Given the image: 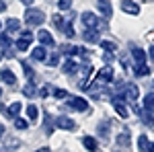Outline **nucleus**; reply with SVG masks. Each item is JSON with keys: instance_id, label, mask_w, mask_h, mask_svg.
<instances>
[{"instance_id": "obj_1", "label": "nucleus", "mask_w": 154, "mask_h": 152, "mask_svg": "<svg viewBox=\"0 0 154 152\" xmlns=\"http://www.w3.org/2000/svg\"><path fill=\"white\" fill-rule=\"evenodd\" d=\"M43 21H45V14H43V11L29 8V11L25 12V23L29 25V27H39V25H43Z\"/></svg>"}, {"instance_id": "obj_2", "label": "nucleus", "mask_w": 154, "mask_h": 152, "mask_svg": "<svg viewBox=\"0 0 154 152\" xmlns=\"http://www.w3.org/2000/svg\"><path fill=\"white\" fill-rule=\"evenodd\" d=\"M80 19H82V23L86 25V29H101V23H99V19H97L95 12L86 11L80 14Z\"/></svg>"}, {"instance_id": "obj_3", "label": "nucleus", "mask_w": 154, "mask_h": 152, "mask_svg": "<svg viewBox=\"0 0 154 152\" xmlns=\"http://www.w3.org/2000/svg\"><path fill=\"white\" fill-rule=\"evenodd\" d=\"M123 101H125V97H123V95H117V97H113V107H115V111H117L119 115L125 119V117L130 115V113H128V107H125V103H123Z\"/></svg>"}, {"instance_id": "obj_4", "label": "nucleus", "mask_w": 154, "mask_h": 152, "mask_svg": "<svg viewBox=\"0 0 154 152\" xmlns=\"http://www.w3.org/2000/svg\"><path fill=\"white\" fill-rule=\"evenodd\" d=\"M68 107L70 109H74V111H88L91 107H88V103L84 101L82 97H72L70 101H68Z\"/></svg>"}, {"instance_id": "obj_5", "label": "nucleus", "mask_w": 154, "mask_h": 152, "mask_svg": "<svg viewBox=\"0 0 154 152\" xmlns=\"http://www.w3.org/2000/svg\"><path fill=\"white\" fill-rule=\"evenodd\" d=\"M54 126H58V128L62 129H76V121L74 119H70V117H56L54 119Z\"/></svg>"}, {"instance_id": "obj_6", "label": "nucleus", "mask_w": 154, "mask_h": 152, "mask_svg": "<svg viewBox=\"0 0 154 152\" xmlns=\"http://www.w3.org/2000/svg\"><path fill=\"white\" fill-rule=\"evenodd\" d=\"M31 39H33L31 31H25L23 35L19 37V41H17L14 45H17V49H19V51H27V49H29V43H31Z\"/></svg>"}, {"instance_id": "obj_7", "label": "nucleus", "mask_w": 154, "mask_h": 152, "mask_svg": "<svg viewBox=\"0 0 154 152\" xmlns=\"http://www.w3.org/2000/svg\"><path fill=\"white\" fill-rule=\"evenodd\" d=\"M123 91H125V93H123V97H125L128 101H136V99H138V93H140L138 84H134V82H128Z\"/></svg>"}, {"instance_id": "obj_8", "label": "nucleus", "mask_w": 154, "mask_h": 152, "mask_svg": "<svg viewBox=\"0 0 154 152\" xmlns=\"http://www.w3.org/2000/svg\"><path fill=\"white\" fill-rule=\"evenodd\" d=\"M121 11H125L128 14H138L140 12V4L134 0H121Z\"/></svg>"}, {"instance_id": "obj_9", "label": "nucleus", "mask_w": 154, "mask_h": 152, "mask_svg": "<svg viewBox=\"0 0 154 152\" xmlns=\"http://www.w3.org/2000/svg\"><path fill=\"white\" fill-rule=\"evenodd\" d=\"M19 111H21V103H19V101H14V103H12L8 109H6L4 105L0 107V113H2V115H6V117H14V115H19Z\"/></svg>"}, {"instance_id": "obj_10", "label": "nucleus", "mask_w": 154, "mask_h": 152, "mask_svg": "<svg viewBox=\"0 0 154 152\" xmlns=\"http://www.w3.org/2000/svg\"><path fill=\"white\" fill-rule=\"evenodd\" d=\"M37 39H39V43H41V45H45V47L54 45V37H51V33H49V31H45V29H39Z\"/></svg>"}, {"instance_id": "obj_11", "label": "nucleus", "mask_w": 154, "mask_h": 152, "mask_svg": "<svg viewBox=\"0 0 154 152\" xmlns=\"http://www.w3.org/2000/svg\"><path fill=\"white\" fill-rule=\"evenodd\" d=\"M45 58H48V54H45V45L33 47V51H31V60H33V62H43Z\"/></svg>"}, {"instance_id": "obj_12", "label": "nucleus", "mask_w": 154, "mask_h": 152, "mask_svg": "<svg viewBox=\"0 0 154 152\" xmlns=\"http://www.w3.org/2000/svg\"><path fill=\"white\" fill-rule=\"evenodd\" d=\"M131 56H134V60H136L138 66H140V64H146V51H144L142 47L131 45Z\"/></svg>"}, {"instance_id": "obj_13", "label": "nucleus", "mask_w": 154, "mask_h": 152, "mask_svg": "<svg viewBox=\"0 0 154 152\" xmlns=\"http://www.w3.org/2000/svg\"><path fill=\"white\" fill-rule=\"evenodd\" d=\"M97 6H99V11H101V14H103L105 19L111 17V12H113V11H111V2H109V0H99Z\"/></svg>"}, {"instance_id": "obj_14", "label": "nucleus", "mask_w": 154, "mask_h": 152, "mask_svg": "<svg viewBox=\"0 0 154 152\" xmlns=\"http://www.w3.org/2000/svg\"><path fill=\"white\" fill-rule=\"evenodd\" d=\"M0 78H2V82H4V84H8V86H12V84L17 82L14 74H12V70H6V68L0 72Z\"/></svg>"}, {"instance_id": "obj_15", "label": "nucleus", "mask_w": 154, "mask_h": 152, "mask_svg": "<svg viewBox=\"0 0 154 152\" xmlns=\"http://www.w3.org/2000/svg\"><path fill=\"white\" fill-rule=\"evenodd\" d=\"M84 39H86L88 43L99 41V29H86V31H84Z\"/></svg>"}, {"instance_id": "obj_16", "label": "nucleus", "mask_w": 154, "mask_h": 152, "mask_svg": "<svg viewBox=\"0 0 154 152\" xmlns=\"http://www.w3.org/2000/svg\"><path fill=\"white\" fill-rule=\"evenodd\" d=\"M99 80H103V82H111L113 80V70L107 66V68H103V70L99 72Z\"/></svg>"}, {"instance_id": "obj_17", "label": "nucleus", "mask_w": 154, "mask_h": 152, "mask_svg": "<svg viewBox=\"0 0 154 152\" xmlns=\"http://www.w3.org/2000/svg\"><path fill=\"white\" fill-rule=\"evenodd\" d=\"M150 144H152V142L148 140L144 134H142V136H138V148H140L142 152H148V150H150Z\"/></svg>"}, {"instance_id": "obj_18", "label": "nucleus", "mask_w": 154, "mask_h": 152, "mask_svg": "<svg viewBox=\"0 0 154 152\" xmlns=\"http://www.w3.org/2000/svg\"><path fill=\"white\" fill-rule=\"evenodd\" d=\"M82 144H84V148H86V150L97 152V140H95V138H88V136H84V138H82Z\"/></svg>"}, {"instance_id": "obj_19", "label": "nucleus", "mask_w": 154, "mask_h": 152, "mask_svg": "<svg viewBox=\"0 0 154 152\" xmlns=\"http://www.w3.org/2000/svg\"><path fill=\"white\" fill-rule=\"evenodd\" d=\"M23 95H25V97H29V99L37 95V93H35V84H33V80H29V82L23 86Z\"/></svg>"}, {"instance_id": "obj_20", "label": "nucleus", "mask_w": 154, "mask_h": 152, "mask_svg": "<svg viewBox=\"0 0 154 152\" xmlns=\"http://www.w3.org/2000/svg\"><path fill=\"white\" fill-rule=\"evenodd\" d=\"M76 70H78V64H76L72 58L66 60V64H64V72H66V74H74Z\"/></svg>"}, {"instance_id": "obj_21", "label": "nucleus", "mask_w": 154, "mask_h": 152, "mask_svg": "<svg viewBox=\"0 0 154 152\" xmlns=\"http://www.w3.org/2000/svg\"><path fill=\"white\" fill-rule=\"evenodd\" d=\"M144 109H146V111H152V113H154V93L146 95V99H144Z\"/></svg>"}, {"instance_id": "obj_22", "label": "nucleus", "mask_w": 154, "mask_h": 152, "mask_svg": "<svg viewBox=\"0 0 154 152\" xmlns=\"http://www.w3.org/2000/svg\"><path fill=\"white\" fill-rule=\"evenodd\" d=\"M62 54H66V56H76V54H80V47H76V45H64L62 47Z\"/></svg>"}, {"instance_id": "obj_23", "label": "nucleus", "mask_w": 154, "mask_h": 152, "mask_svg": "<svg viewBox=\"0 0 154 152\" xmlns=\"http://www.w3.org/2000/svg\"><path fill=\"white\" fill-rule=\"evenodd\" d=\"M6 29H8V31H19V29H21V21H19V19H8V21H6Z\"/></svg>"}, {"instance_id": "obj_24", "label": "nucleus", "mask_w": 154, "mask_h": 152, "mask_svg": "<svg viewBox=\"0 0 154 152\" xmlns=\"http://www.w3.org/2000/svg\"><path fill=\"white\" fill-rule=\"evenodd\" d=\"M27 117H29V119H37V117H39V109H37V105L31 103V105L27 107Z\"/></svg>"}, {"instance_id": "obj_25", "label": "nucleus", "mask_w": 154, "mask_h": 152, "mask_svg": "<svg viewBox=\"0 0 154 152\" xmlns=\"http://www.w3.org/2000/svg\"><path fill=\"white\" fill-rule=\"evenodd\" d=\"M150 74V68L146 66V64H140V66H136V76H148Z\"/></svg>"}, {"instance_id": "obj_26", "label": "nucleus", "mask_w": 154, "mask_h": 152, "mask_svg": "<svg viewBox=\"0 0 154 152\" xmlns=\"http://www.w3.org/2000/svg\"><path fill=\"white\" fill-rule=\"evenodd\" d=\"M21 66H23V70H25V74H27V78H29V80H33V76H35L33 68H31V66H29L27 62H23V60H21Z\"/></svg>"}, {"instance_id": "obj_27", "label": "nucleus", "mask_w": 154, "mask_h": 152, "mask_svg": "<svg viewBox=\"0 0 154 152\" xmlns=\"http://www.w3.org/2000/svg\"><path fill=\"white\" fill-rule=\"evenodd\" d=\"M117 142H119V144H123V146H128V144H130V129H128V128L123 129V136H121V134H119Z\"/></svg>"}, {"instance_id": "obj_28", "label": "nucleus", "mask_w": 154, "mask_h": 152, "mask_svg": "<svg viewBox=\"0 0 154 152\" xmlns=\"http://www.w3.org/2000/svg\"><path fill=\"white\" fill-rule=\"evenodd\" d=\"M99 45L103 47V49H107V51H115V49H117L113 41H105V39H103V41H99Z\"/></svg>"}, {"instance_id": "obj_29", "label": "nucleus", "mask_w": 154, "mask_h": 152, "mask_svg": "<svg viewBox=\"0 0 154 152\" xmlns=\"http://www.w3.org/2000/svg\"><path fill=\"white\" fill-rule=\"evenodd\" d=\"M58 8L60 11H70L72 8V0H58Z\"/></svg>"}, {"instance_id": "obj_30", "label": "nucleus", "mask_w": 154, "mask_h": 152, "mask_svg": "<svg viewBox=\"0 0 154 152\" xmlns=\"http://www.w3.org/2000/svg\"><path fill=\"white\" fill-rule=\"evenodd\" d=\"M14 128H17V129H27V128H29V123H27V119L17 117V119H14Z\"/></svg>"}, {"instance_id": "obj_31", "label": "nucleus", "mask_w": 154, "mask_h": 152, "mask_svg": "<svg viewBox=\"0 0 154 152\" xmlns=\"http://www.w3.org/2000/svg\"><path fill=\"white\" fill-rule=\"evenodd\" d=\"M51 21H54V25H56V27H58V29H62V31H64V19H62V14H54V19H51Z\"/></svg>"}, {"instance_id": "obj_32", "label": "nucleus", "mask_w": 154, "mask_h": 152, "mask_svg": "<svg viewBox=\"0 0 154 152\" xmlns=\"http://www.w3.org/2000/svg\"><path fill=\"white\" fill-rule=\"evenodd\" d=\"M0 45H2V47H11V45H12V39L6 35V33H4V35L0 37Z\"/></svg>"}, {"instance_id": "obj_33", "label": "nucleus", "mask_w": 154, "mask_h": 152, "mask_svg": "<svg viewBox=\"0 0 154 152\" xmlns=\"http://www.w3.org/2000/svg\"><path fill=\"white\" fill-rule=\"evenodd\" d=\"M51 95H54L56 99H64V97H66V95H68V93H66L64 88H54V93H51Z\"/></svg>"}, {"instance_id": "obj_34", "label": "nucleus", "mask_w": 154, "mask_h": 152, "mask_svg": "<svg viewBox=\"0 0 154 152\" xmlns=\"http://www.w3.org/2000/svg\"><path fill=\"white\" fill-rule=\"evenodd\" d=\"M64 33H66V37H74V29H72V23H66V25H64Z\"/></svg>"}, {"instance_id": "obj_35", "label": "nucleus", "mask_w": 154, "mask_h": 152, "mask_svg": "<svg viewBox=\"0 0 154 152\" xmlns=\"http://www.w3.org/2000/svg\"><path fill=\"white\" fill-rule=\"evenodd\" d=\"M58 64H60V56H58V54H54V56L48 60V66H58Z\"/></svg>"}, {"instance_id": "obj_36", "label": "nucleus", "mask_w": 154, "mask_h": 152, "mask_svg": "<svg viewBox=\"0 0 154 152\" xmlns=\"http://www.w3.org/2000/svg\"><path fill=\"white\" fill-rule=\"evenodd\" d=\"M99 134L107 138V134H109V123H101V126H99Z\"/></svg>"}, {"instance_id": "obj_37", "label": "nucleus", "mask_w": 154, "mask_h": 152, "mask_svg": "<svg viewBox=\"0 0 154 152\" xmlns=\"http://www.w3.org/2000/svg\"><path fill=\"white\" fill-rule=\"evenodd\" d=\"M39 95H41V97H48V95H49V86H48V84H45V86H41Z\"/></svg>"}, {"instance_id": "obj_38", "label": "nucleus", "mask_w": 154, "mask_h": 152, "mask_svg": "<svg viewBox=\"0 0 154 152\" xmlns=\"http://www.w3.org/2000/svg\"><path fill=\"white\" fill-rule=\"evenodd\" d=\"M103 60H105V62H111L113 58H111V54H103Z\"/></svg>"}, {"instance_id": "obj_39", "label": "nucleus", "mask_w": 154, "mask_h": 152, "mask_svg": "<svg viewBox=\"0 0 154 152\" xmlns=\"http://www.w3.org/2000/svg\"><path fill=\"white\" fill-rule=\"evenodd\" d=\"M21 2H23V4H27V6H31V4H33L35 0H21Z\"/></svg>"}, {"instance_id": "obj_40", "label": "nucleus", "mask_w": 154, "mask_h": 152, "mask_svg": "<svg viewBox=\"0 0 154 152\" xmlns=\"http://www.w3.org/2000/svg\"><path fill=\"white\" fill-rule=\"evenodd\" d=\"M2 11H6V4H4V2L0 0V12H2Z\"/></svg>"}, {"instance_id": "obj_41", "label": "nucleus", "mask_w": 154, "mask_h": 152, "mask_svg": "<svg viewBox=\"0 0 154 152\" xmlns=\"http://www.w3.org/2000/svg\"><path fill=\"white\" fill-rule=\"evenodd\" d=\"M37 152H51V150H49L48 146H43V148H39V150H37Z\"/></svg>"}, {"instance_id": "obj_42", "label": "nucleus", "mask_w": 154, "mask_h": 152, "mask_svg": "<svg viewBox=\"0 0 154 152\" xmlns=\"http://www.w3.org/2000/svg\"><path fill=\"white\" fill-rule=\"evenodd\" d=\"M150 58H152V60H154V45H152V47H150Z\"/></svg>"}, {"instance_id": "obj_43", "label": "nucleus", "mask_w": 154, "mask_h": 152, "mask_svg": "<svg viewBox=\"0 0 154 152\" xmlns=\"http://www.w3.org/2000/svg\"><path fill=\"white\" fill-rule=\"evenodd\" d=\"M4 136V126H0V138Z\"/></svg>"}, {"instance_id": "obj_44", "label": "nucleus", "mask_w": 154, "mask_h": 152, "mask_svg": "<svg viewBox=\"0 0 154 152\" xmlns=\"http://www.w3.org/2000/svg\"><path fill=\"white\" fill-rule=\"evenodd\" d=\"M148 152H154V142L150 144V150H148Z\"/></svg>"}, {"instance_id": "obj_45", "label": "nucleus", "mask_w": 154, "mask_h": 152, "mask_svg": "<svg viewBox=\"0 0 154 152\" xmlns=\"http://www.w3.org/2000/svg\"><path fill=\"white\" fill-rule=\"evenodd\" d=\"M0 97H2V88H0Z\"/></svg>"}, {"instance_id": "obj_46", "label": "nucleus", "mask_w": 154, "mask_h": 152, "mask_svg": "<svg viewBox=\"0 0 154 152\" xmlns=\"http://www.w3.org/2000/svg\"><path fill=\"white\" fill-rule=\"evenodd\" d=\"M0 152H6V150H0Z\"/></svg>"}, {"instance_id": "obj_47", "label": "nucleus", "mask_w": 154, "mask_h": 152, "mask_svg": "<svg viewBox=\"0 0 154 152\" xmlns=\"http://www.w3.org/2000/svg\"><path fill=\"white\" fill-rule=\"evenodd\" d=\"M0 27H2V23H0Z\"/></svg>"}]
</instances>
